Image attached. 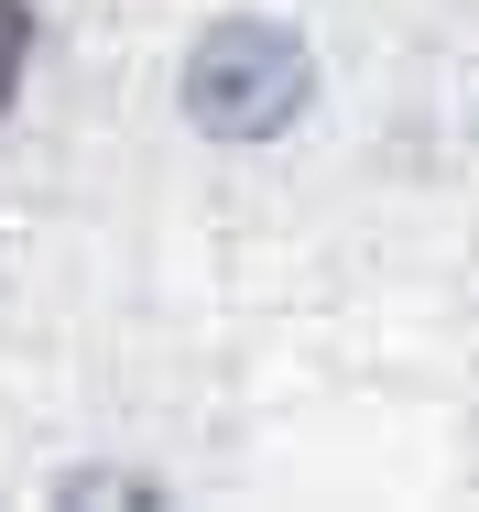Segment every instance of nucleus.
Wrapping results in <instances>:
<instances>
[{"label": "nucleus", "mask_w": 479, "mask_h": 512, "mask_svg": "<svg viewBox=\"0 0 479 512\" xmlns=\"http://www.w3.org/2000/svg\"><path fill=\"white\" fill-rule=\"evenodd\" d=\"M66 502H77V512H120V502H153V480H120V469H77V480H66Z\"/></svg>", "instance_id": "f03ea898"}, {"label": "nucleus", "mask_w": 479, "mask_h": 512, "mask_svg": "<svg viewBox=\"0 0 479 512\" xmlns=\"http://www.w3.org/2000/svg\"><path fill=\"white\" fill-rule=\"evenodd\" d=\"M316 99V66H305V44H294L284 22H207L186 55V120L207 142H229V153H251V142H273L294 131Z\"/></svg>", "instance_id": "f257e3e1"}]
</instances>
